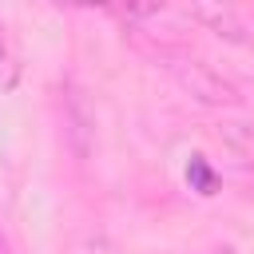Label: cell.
I'll return each instance as SVG.
<instances>
[{
    "mask_svg": "<svg viewBox=\"0 0 254 254\" xmlns=\"http://www.w3.org/2000/svg\"><path fill=\"white\" fill-rule=\"evenodd\" d=\"M214 135L234 159L254 163V119H218Z\"/></svg>",
    "mask_w": 254,
    "mask_h": 254,
    "instance_id": "cell-3",
    "label": "cell"
},
{
    "mask_svg": "<svg viewBox=\"0 0 254 254\" xmlns=\"http://www.w3.org/2000/svg\"><path fill=\"white\" fill-rule=\"evenodd\" d=\"M67 103H71V135H75V151L87 155V135H91V123H95V119L87 115V107H83L79 95H71Z\"/></svg>",
    "mask_w": 254,
    "mask_h": 254,
    "instance_id": "cell-5",
    "label": "cell"
},
{
    "mask_svg": "<svg viewBox=\"0 0 254 254\" xmlns=\"http://www.w3.org/2000/svg\"><path fill=\"white\" fill-rule=\"evenodd\" d=\"M214 254H238V250H230V246H218V250H214Z\"/></svg>",
    "mask_w": 254,
    "mask_h": 254,
    "instance_id": "cell-6",
    "label": "cell"
},
{
    "mask_svg": "<svg viewBox=\"0 0 254 254\" xmlns=\"http://www.w3.org/2000/svg\"><path fill=\"white\" fill-rule=\"evenodd\" d=\"M187 187H190L194 194H202V198H210V194L218 190V175H214V167L206 163V155H190V159H187Z\"/></svg>",
    "mask_w": 254,
    "mask_h": 254,
    "instance_id": "cell-4",
    "label": "cell"
},
{
    "mask_svg": "<svg viewBox=\"0 0 254 254\" xmlns=\"http://www.w3.org/2000/svg\"><path fill=\"white\" fill-rule=\"evenodd\" d=\"M187 16L198 20L206 32H214V36L226 40V44H246V40H250L242 16H238L230 4H218V0H194V4L187 8Z\"/></svg>",
    "mask_w": 254,
    "mask_h": 254,
    "instance_id": "cell-2",
    "label": "cell"
},
{
    "mask_svg": "<svg viewBox=\"0 0 254 254\" xmlns=\"http://www.w3.org/2000/svg\"><path fill=\"white\" fill-rule=\"evenodd\" d=\"M163 67L171 71V79L190 99H198L206 107H238L242 103V91L222 71H214L206 60H194V56H163Z\"/></svg>",
    "mask_w": 254,
    "mask_h": 254,
    "instance_id": "cell-1",
    "label": "cell"
},
{
    "mask_svg": "<svg viewBox=\"0 0 254 254\" xmlns=\"http://www.w3.org/2000/svg\"><path fill=\"white\" fill-rule=\"evenodd\" d=\"M0 254H8V242H4V238H0Z\"/></svg>",
    "mask_w": 254,
    "mask_h": 254,
    "instance_id": "cell-7",
    "label": "cell"
}]
</instances>
